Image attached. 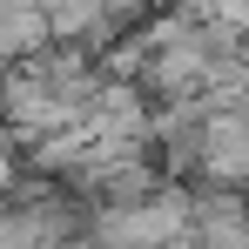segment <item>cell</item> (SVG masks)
Here are the masks:
<instances>
[{
    "instance_id": "1",
    "label": "cell",
    "mask_w": 249,
    "mask_h": 249,
    "mask_svg": "<svg viewBox=\"0 0 249 249\" xmlns=\"http://www.w3.org/2000/svg\"><path fill=\"white\" fill-rule=\"evenodd\" d=\"M215 189L249 182V108L243 101H202V155H196Z\"/></svg>"
},
{
    "instance_id": "2",
    "label": "cell",
    "mask_w": 249,
    "mask_h": 249,
    "mask_svg": "<svg viewBox=\"0 0 249 249\" xmlns=\"http://www.w3.org/2000/svg\"><path fill=\"white\" fill-rule=\"evenodd\" d=\"M41 47H54L47 7H41V0H0V68L34 61Z\"/></svg>"
},
{
    "instance_id": "3",
    "label": "cell",
    "mask_w": 249,
    "mask_h": 249,
    "mask_svg": "<svg viewBox=\"0 0 249 249\" xmlns=\"http://www.w3.org/2000/svg\"><path fill=\"white\" fill-rule=\"evenodd\" d=\"M196 249H249V209L236 202V189H215L209 202H196Z\"/></svg>"
},
{
    "instance_id": "4",
    "label": "cell",
    "mask_w": 249,
    "mask_h": 249,
    "mask_svg": "<svg viewBox=\"0 0 249 249\" xmlns=\"http://www.w3.org/2000/svg\"><path fill=\"white\" fill-rule=\"evenodd\" d=\"M236 101H243V108H249V81H243V88H236Z\"/></svg>"
},
{
    "instance_id": "5",
    "label": "cell",
    "mask_w": 249,
    "mask_h": 249,
    "mask_svg": "<svg viewBox=\"0 0 249 249\" xmlns=\"http://www.w3.org/2000/svg\"><path fill=\"white\" fill-rule=\"evenodd\" d=\"M243 81H249V41H243Z\"/></svg>"
}]
</instances>
